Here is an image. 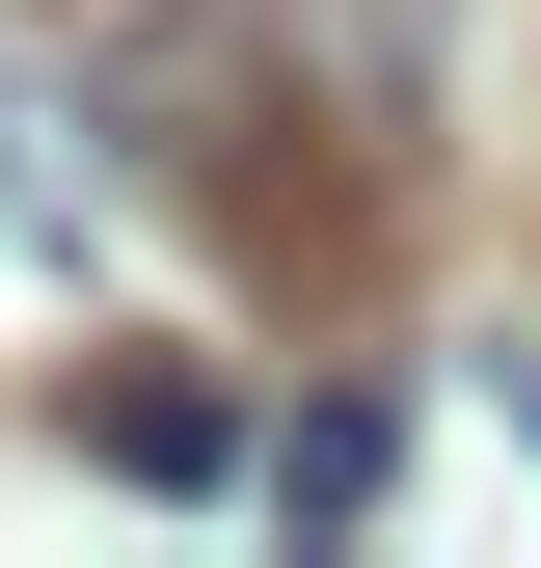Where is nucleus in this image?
I'll list each match as a JSON object with an SVG mask.
<instances>
[{
	"label": "nucleus",
	"instance_id": "obj_1",
	"mask_svg": "<svg viewBox=\"0 0 541 568\" xmlns=\"http://www.w3.org/2000/svg\"><path fill=\"white\" fill-rule=\"evenodd\" d=\"M109 109H135V163L190 190V244H217L270 325H353V298H379V244L433 217L406 54L353 28V0H190V28H135V54H109Z\"/></svg>",
	"mask_w": 541,
	"mask_h": 568
},
{
	"label": "nucleus",
	"instance_id": "obj_2",
	"mask_svg": "<svg viewBox=\"0 0 541 568\" xmlns=\"http://www.w3.org/2000/svg\"><path fill=\"white\" fill-rule=\"evenodd\" d=\"M54 460L190 487V515H217V487H270V434H244V379H217V352H82V379H54Z\"/></svg>",
	"mask_w": 541,
	"mask_h": 568
},
{
	"label": "nucleus",
	"instance_id": "obj_3",
	"mask_svg": "<svg viewBox=\"0 0 541 568\" xmlns=\"http://www.w3.org/2000/svg\"><path fill=\"white\" fill-rule=\"evenodd\" d=\"M379 487H406V406H379V379H325L298 434H270V515H298V541H353Z\"/></svg>",
	"mask_w": 541,
	"mask_h": 568
}]
</instances>
